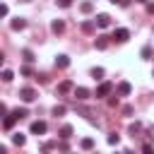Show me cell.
I'll return each instance as SVG.
<instances>
[{
  "mask_svg": "<svg viewBox=\"0 0 154 154\" xmlns=\"http://www.w3.org/2000/svg\"><path fill=\"white\" fill-rule=\"evenodd\" d=\"M51 29H53V31H55V34H60V31H63V29H65V24H63V19H55V22H53V24H51Z\"/></svg>",
  "mask_w": 154,
  "mask_h": 154,
  "instance_id": "cell-14",
  "label": "cell"
},
{
  "mask_svg": "<svg viewBox=\"0 0 154 154\" xmlns=\"http://www.w3.org/2000/svg\"><path fill=\"white\" fill-rule=\"evenodd\" d=\"M123 154H130V152H123Z\"/></svg>",
  "mask_w": 154,
  "mask_h": 154,
  "instance_id": "cell-33",
  "label": "cell"
},
{
  "mask_svg": "<svg viewBox=\"0 0 154 154\" xmlns=\"http://www.w3.org/2000/svg\"><path fill=\"white\" fill-rule=\"evenodd\" d=\"M147 10H149V12L154 14V2H147Z\"/></svg>",
  "mask_w": 154,
  "mask_h": 154,
  "instance_id": "cell-30",
  "label": "cell"
},
{
  "mask_svg": "<svg viewBox=\"0 0 154 154\" xmlns=\"http://www.w3.org/2000/svg\"><path fill=\"white\" fill-rule=\"evenodd\" d=\"M29 130H31V132H34V135H43V132H46V130H48V125H46V123H43V120H34V123H31V128H29Z\"/></svg>",
  "mask_w": 154,
  "mask_h": 154,
  "instance_id": "cell-2",
  "label": "cell"
},
{
  "mask_svg": "<svg viewBox=\"0 0 154 154\" xmlns=\"http://www.w3.org/2000/svg\"><path fill=\"white\" fill-rule=\"evenodd\" d=\"M24 26H26L24 19H12V29H14V31H19V29H24Z\"/></svg>",
  "mask_w": 154,
  "mask_h": 154,
  "instance_id": "cell-15",
  "label": "cell"
},
{
  "mask_svg": "<svg viewBox=\"0 0 154 154\" xmlns=\"http://www.w3.org/2000/svg\"><path fill=\"white\" fill-rule=\"evenodd\" d=\"M70 89H72V82H70V79H65V82L58 84V91H60V94H65V91H70Z\"/></svg>",
  "mask_w": 154,
  "mask_h": 154,
  "instance_id": "cell-12",
  "label": "cell"
},
{
  "mask_svg": "<svg viewBox=\"0 0 154 154\" xmlns=\"http://www.w3.org/2000/svg\"><path fill=\"white\" fill-rule=\"evenodd\" d=\"M7 12H10V10H7V5H0V14H2V17H7Z\"/></svg>",
  "mask_w": 154,
  "mask_h": 154,
  "instance_id": "cell-28",
  "label": "cell"
},
{
  "mask_svg": "<svg viewBox=\"0 0 154 154\" xmlns=\"http://www.w3.org/2000/svg\"><path fill=\"white\" fill-rule=\"evenodd\" d=\"M130 91H132L130 82H120L118 84V96H130Z\"/></svg>",
  "mask_w": 154,
  "mask_h": 154,
  "instance_id": "cell-6",
  "label": "cell"
},
{
  "mask_svg": "<svg viewBox=\"0 0 154 154\" xmlns=\"http://www.w3.org/2000/svg\"><path fill=\"white\" fill-rule=\"evenodd\" d=\"M94 46H96L99 51H106V48H108V38H106V36H99V38L94 41Z\"/></svg>",
  "mask_w": 154,
  "mask_h": 154,
  "instance_id": "cell-9",
  "label": "cell"
},
{
  "mask_svg": "<svg viewBox=\"0 0 154 154\" xmlns=\"http://www.w3.org/2000/svg\"><path fill=\"white\" fill-rule=\"evenodd\" d=\"M12 142H14L17 147H24V142H26V137H24L22 132H14V135H12Z\"/></svg>",
  "mask_w": 154,
  "mask_h": 154,
  "instance_id": "cell-11",
  "label": "cell"
},
{
  "mask_svg": "<svg viewBox=\"0 0 154 154\" xmlns=\"http://www.w3.org/2000/svg\"><path fill=\"white\" fill-rule=\"evenodd\" d=\"M12 70H2V82H12Z\"/></svg>",
  "mask_w": 154,
  "mask_h": 154,
  "instance_id": "cell-18",
  "label": "cell"
},
{
  "mask_svg": "<svg viewBox=\"0 0 154 154\" xmlns=\"http://www.w3.org/2000/svg\"><path fill=\"white\" fill-rule=\"evenodd\" d=\"M14 120H19V118H17L14 113H10V116H5V120H2V128H5V130H10V128L14 125Z\"/></svg>",
  "mask_w": 154,
  "mask_h": 154,
  "instance_id": "cell-8",
  "label": "cell"
},
{
  "mask_svg": "<svg viewBox=\"0 0 154 154\" xmlns=\"http://www.w3.org/2000/svg\"><path fill=\"white\" fill-rule=\"evenodd\" d=\"M111 91H113V84H111V82H101L99 89H96V96H108Z\"/></svg>",
  "mask_w": 154,
  "mask_h": 154,
  "instance_id": "cell-3",
  "label": "cell"
},
{
  "mask_svg": "<svg viewBox=\"0 0 154 154\" xmlns=\"http://www.w3.org/2000/svg\"><path fill=\"white\" fill-rule=\"evenodd\" d=\"M142 154H154V147L152 144H142Z\"/></svg>",
  "mask_w": 154,
  "mask_h": 154,
  "instance_id": "cell-24",
  "label": "cell"
},
{
  "mask_svg": "<svg viewBox=\"0 0 154 154\" xmlns=\"http://www.w3.org/2000/svg\"><path fill=\"white\" fill-rule=\"evenodd\" d=\"M82 29H84V31H94V24H91V22H84Z\"/></svg>",
  "mask_w": 154,
  "mask_h": 154,
  "instance_id": "cell-26",
  "label": "cell"
},
{
  "mask_svg": "<svg viewBox=\"0 0 154 154\" xmlns=\"http://www.w3.org/2000/svg\"><path fill=\"white\" fill-rule=\"evenodd\" d=\"M140 128H142V125H140V123H132V125H130V132H137V130H140Z\"/></svg>",
  "mask_w": 154,
  "mask_h": 154,
  "instance_id": "cell-29",
  "label": "cell"
},
{
  "mask_svg": "<svg viewBox=\"0 0 154 154\" xmlns=\"http://www.w3.org/2000/svg\"><path fill=\"white\" fill-rule=\"evenodd\" d=\"M75 99H77V101L89 99V89H87V87H75Z\"/></svg>",
  "mask_w": 154,
  "mask_h": 154,
  "instance_id": "cell-5",
  "label": "cell"
},
{
  "mask_svg": "<svg viewBox=\"0 0 154 154\" xmlns=\"http://www.w3.org/2000/svg\"><path fill=\"white\" fill-rule=\"evenodd\" d=\"M91 147H94V140L91 137H84L82 140V149H91Z\"/></svg>",
  "mask_w": 154,
  "mask_h": 154,
  "instance_id": "cell-17",
  "label": "cell"
},
{
  "mask_svg": "<svg viewBox=\"0 0 154 154\" xmlns=\"http://www.w3.org/2000/svg\"><path fill=\"white\" fill-rule=\"evenodd\" d=\"M55 65H58V67H67V65H70V58H67V55H63V53H60V55H58V58H55Z\"/></svg>",
  "mask_w": 154,
  "mask_h": 154,
  "instance_id": "cell-10",
  "label": "cell"
},
{
  "mask_svg": "<svg viewBox=\"0 0 154 154\" xmlns=\"http://www.w3.org/2000/svg\"><path fill=\"white\" fill-rule=\"evenodd\" d=\"M118 142H120V135L111 132V135H108V144H118Z\"/></svg>",
  "mask_w": 154,
  "mask_h": 154,
  "instance_id": "cell-20",
  "label": "cell"
},
{
  "mask_svg": "<svg viewBox=\"0 0 154 154\" xmlns=\"http://www.w3.org/2000/svg\"><path fill=\"white\" fill-rule=\"evenodd\" d=\"M22 55H24V60H26V63H34V53H31V51H24Z\"/></svg>",
  "mask_w": 154,
  "mask_h": 154,
  "instance_id": "cell-22",
  "label": "cell"
},
{
  "mask_svg": "<svg viewBox=\"0 0 154 154\" xmlns=\"http://www.w3.org/2000/svg\"><path fill=\"white\" fill-rule=\"evenodd\" d=\"M60 137H63V140L72 137V125H63V128H60Z\"/></svg>",
  "mask_w": 154,
  "mask_h": 154,
  "instance_id": "cell-13",
  "label": "cell"
},
{
  "mask_svg": "<svg viewBox=\"0 0 154 154\" xmlns=\"http://www.w3.org/2000/svg\"><path fill=\"white\" fill-rule=\"evenodd\" d=\"M65 111H67V108H65L63 103H58V106H53V116H65Z\"/></svg>",
  "mask_w": 154,
  "mask_h": 154,
  "instance_id": "cell-16",
  "label": "cell"
},
{
  "mask_svg": "<svg viewBox=\"0 0 154 154\" xmlns=\"http://www.w3.org/2000/svg\"><path fill=\"white\" fill-rule=\"evenodd\" d=\"M113 38H116V41H120V43H125V41L130 38V31H128V29H116Z\"/></svg>",
  "mask_w": 154,
  "mask_h": 154,
  "instance_id": "cell-4",
  "label": "cell"
},
{
  "mask_svg": "<svg viewBox=\"0 0 154 154\" xmlns=\"http://www.w3.org/2000/svg\"><path fill=\"white\" fill-rule=\"evenodd\" d=\"M96 26H101V29L111 26V17H108V14H99V17H96Z\"/></svg>",
  "mask_w": 154,
  "mask_h": 154,
  "instance_id": "cell-7",
  "label": "cell"
},
{
  "mask_svg": "<svg viewBox=\"0 0 154 154\" xmlns=\"http://www.w3.org/2000/svg\"><path fill=\"white\" fill-rule=\"evenodd\" d=\"M149 55H152V48L144 46V48H142V58H149Z\"/></svg>",
  "mask_w": 154,
  "mask_h": 154,
  "instance_id": "cell-27",
  "label": "cell"
},
{
  "mask_svg": "<svg viewBox=\"0 0 154 154\" xmlns=\"http://www.w3.org/2000/svg\"><path fill=\"white\" fill-rule=\"evenodd\" d=\"M12 113H14L17 118H24V116H29V113H26V108H17V111H12Z\"/></svg>",
  "mask_w": 154,
  "mask_h": 154,
  "instance_id": "cell-23",
  "label": "cell"
},
{
  "mask_svg": "<svg viewBox=\"0 0 154 154\" xmlns=\"http://www.w3.org/2000/svg\"><path fill=\"white\" fill-rule=\"evenodd\" d=\"M137 2H147V0H137Z\"/></svg>",
  "mask_w": 154,
  "mask_h": 154,
  "instance_id": "cell-32",
  "label": "cell"
},
{
  "mask_svg": "<svg viewBox=\"0 0 154 154\" xmlns=\"http://www.w3.org/2000/svg\"><path fill=\"white\" fill-rule=\"evenodd\" d=\"M19 99H22L24 103H31V101L36 99V89H31V87H24V89H19Z\"/></svg>",
  "mask_w": 154,
  "mask_h": 154,
  "instance_id": "cell-1",
  "label": "cell"
},
{
  "mask_svg": "<svg viewBox=\"0 0 154 154\" xmlns=\"http://www.w3.org/2000/svg\"><path fill=\"white\" fill-rule=\"evenodd\" d=\"M91 10H94V5H91V2H82V12H84V14H89Z\"/></svg>",
  "mask_w": 154,
  "mask_h": 154,
  "instance_id": "cell-21",
  "label": "cell"
},
{
  "mask_svg": "<svg viewBox=\"0 0 154 154\" xmlns=\"http://www.w3.org/2000/svg\"><path fill=\"white\" fill-rule=\"evenodd\" d=\"M91 77H94V79H101V77H103V70H101V67H94V70H91Z\"/></svg>",
  "mask_w": 154,
  "mask_h": 154,
  "instance_id": "cell-19",
  "label": "cell"
},
{
  "mask_svg": "<svg viewBox=\"0 0 154 154\" xmlns=\"http://www.w3.org/2000/svg\"><path fill=\"white\" fill-rule=\"evenodd\" d=\"M111 2H118V5H123V0H111Z\"/></svg>",
  "mask_w": 154,
  "mask_h": 154,
  "instance_id": "cell-31",
  "label": "cell"
},
{
  "mask_svg": "<svg viewBox=\"0 0 154 154\" xmlns=\"http://www.w3.org/2000/svg\"><path fill=\"white\" fill-rule=\"evenodd\" d=\"M55 2H58V7H63V10H65V7H70V5H72V0H55Z\"/></svg>",
  "mask_w": 154,
  "mask_h": 154,
  "instance_id": "cell-25",
  "label": "cell"
}]
</instances>
